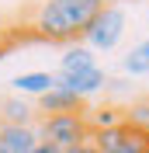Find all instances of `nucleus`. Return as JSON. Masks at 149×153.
<instances>
[{"instance_id":"15","label":"nucleus","mask_w":149,"mask_h":153,"mask_svg":"<svg viewBox=\"0 0 149 153\" xmlns=\"http://www.w3.org/2000/svg\"><path fill=\"white\" fill-rule=\"evenodd\" d=\"M31 153H63V150H56L52 143H42V139H38V143H35V150H31Z\"/></svg>"},{"instance_id":"2","label":"nucleus","mask_w":149,"mask_h":153,"mask_svg":"<svg viewBox=\"0 0 149 153\" xmlns=\"http://www.w3.org/2000/svg\"><path fill=\"white\" fill-rule=\"evenodd\" d=\"M125 28H128V14H125V7L121 4H104L101 10H97V18L87 25L83 31V42L90 52H111V49H118V42L125 38Z\"/></svg>"},{"instance_id":"3","label":"nucleus","mask_w":149,"mask_h":153,"mask_svg":"<svg viewBox=\"0 0 149 153\" xmlns=\"http://www.w3.org/2000/svg\"><path fill=\"white\" fill-rule=\"evenodd\" d=\"M35 132L42 143H52L56 150H69V146L90 139V125H87L83 111H66V115H42L35 122Z\"/></svg>"},{"instance_id":"8","label":"nucleus","mask_w":149,"mask_h":153,"mask_svg":"<svg viewBox=\"0 0 149 153\" xmlns=\"http://www.w3.org/2000/svg\"><path fill=\"white\" fill-rule=\"evenodd\" d=\"M94 66H97V56H94L83 42H73V45H66V52L59 56V70H56V76L87 73V70H94Z\"/></svg>"},{"instance_id":"14","label":"nucleus","mask_w":149,"mask_h":153,"mask_svg":"<svg viewBox=\"0 0 149 153\" xmlns=\"http://www.w3.org/2000/svg\"><path fill=\"white\" fill-rule=\"evenodd\" d=\"M63 153H97V146L87 139V143H76V146H69V150H63Z\"/></svg>"},{"instance_id":"11","label":"nucleus","mask_w":149,"mask_h":153,"mask_svg":"<svg viewBox=\"0 0 149 153\" xmlns=\"http://www.w3.org/2000/svg\"><path fill=\"white\" fill-rule=\"evenodd\" d=\"M83 118H87V125H90V132L114 129V125L125 122V118H121V108H114V105H104V108H83Z\"/></svg>"},{"instance_id":"6","label":"nucleus","mask_w":149,"mask_h":153,"mask_svg":"<svg viewBox=\"0 0 149 153\" xmlns=\"http://www.w3.org/2000/svg\"><path fill=\"white\" fill-rule=\"evenodd\" d=\"M10 87H14V94L18 97H42L49 94L52 87H56V73H49V70H31V73H18L14 80H10Z\"/></svg>"},{"instance_id":"9","label":"nucleus","mask_w":149,"mask_h":153,"mask_svg":"<svg viewBox=\"0 0 149 153\" xmlns=\"http://www.w3.org/2000/svg\"><path fill=\"white\" fill-rule=\"evenodd\" d=\"M83 101L76 94H69L66 87H52L49 94L38 97V115H66V111H83Z\"/></svg>"},{"instance_id":"5","label":"nucleus","mask_w":149,"mask_h":153,"mask_svg":"<svg viewBox=\"0 0 149 153\" xmlns=\"http://www.w3.org/2000/svg\"><path fill=\"white\" fill-rule=\"evenodd\" d=\"M56 87H66L69 94H76L80 101H87V97L101 94L104 87H108V73H104L101 66L87 70V73H73V76H56Z\"/></svg>"},{"instance_id":"13","label":"nucleus","mask_w":149,"mask_h":153,"mask_svg":"<svg viewBox=\"0 0 149 153\" xmlns=\"http://www.w3.org/2000/svg\"><path fill=\"white\" fill-rule=\"evenodd\" d=\"M121 118H125V125H132V129L149 132V97H139V101H132L128 108H121Z\"/></svg>"},{"instance_id":"16","label":"nucleus","mask_w":149,"mask_h":153,"mask_svg":"<svg viewBox=\"0 0 149 153\" xmlns=\"http://www.w3.org/2000/svg\"><path fill=\"white\" fill-rule=\"evenodd\" d=\"M142 153H149V132H146V146H142Z\"/></svg>"},{"instance_id":"7","label":"nucleus","mask_w":149,"mask_h":153,"mask_svg":"<svg viewBox=\"0 0 149 153\" xmlns=\"http://www.w3.org/2000/svg\"><path fill=\"white\" fill-rule=\"evenodd\" d=\"M35 143V125H0V153H31Z\"/></svg>"},{"instance_id":"4","label":"nucleus","mask_w":149,"mask_h":153,"mask_svg":"<svg viewBox=\"0 0 149 153\" xmlns=\"http://www.w3.org/2000/svg\"><path fill=\"white\" fill-rule=\"evenodd\" d=\"M90 143L97 146V153H142L146 146V132L132 129V125H114V129H101L90 132Z\"/></svg>"},{"instance_id":"10","label":"nucleus","mask_w":149,"mask_h":153,"mask_svg":"<svg viewBox=\"0 0 149 153\" xmlns=\"http://www.w3.org/2000/svg\"><path fill=\"white\" fill-rule=\"evenodd\" d=\"M42 115H38V108H31L24 97H4L0 101V125H35Z\"/></svg>"},{"instance_id":"1","label":"nucleus","mask_w":149,"mask_h":153,"mask_svg":"<svg viewBox=\"0 0 149 153\" xmlns=\"http://www.w3.org/2000/svg\"><path fill=\"white\" fill-rule=\"evenodd\" d=\"M108 0H42L28 14V28L35 38L59 42V45H73L80 42L97 10Z\"/></svg>"},{"instance_id":"12","label":"nucleus","mask_w":149,"mask_h":153,"mask_svg":"<svg viewBox=\"0 0 149 153\" xmlns=\"http://www.w3.org/2000/svg\"><path fill=\"white\" fill-rule=\"evenodd\" d=\"M121 70L128 76H149V38L132 45L125 56H121Z\"/></svg>"}]
</instances>
